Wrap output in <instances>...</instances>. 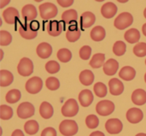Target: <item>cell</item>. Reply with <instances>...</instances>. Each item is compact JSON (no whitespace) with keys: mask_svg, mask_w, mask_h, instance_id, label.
Wrapping results in <instances>:
<instances>
[{"mask_svg":"<svg viewBox=\"0 0 146 136\" xmlns=\"http://www.w3.org/2000/svg\"><path fill=\"white\" fill-rule=\"evenodd\" d=\"M39 29V22L33 21L30 23L21 24L19 27V33L25 39H33L37 37L38 30Z\"/></svg>","mask_w":146,"mask_h":136,"instance_id":"cell-1","label":"cell"},{"mask_svg":"<svg viewBox=\"0 0 146 136\" xmlns=\"http://www.w3.org/2000/svg\"><path fill=\"white\" fill-rule=\"evenodd\" d=\"M78 125L74 120H64L59 125V131L64 136H73L78 132Z\"/></svg>","mask_w":146,"mask_h":136,"instance_id":"cell-2","label":"cell"},{"mask_svg":"<svg viewBox=\"0 0 146 136\" xmlns=\"http://www.w3.org/2000/svg\"><path fill=\"white\" fill-rule=\"evenodd\" d=\"M58 9L56 6L51 3H44L39 5V13L43 20L54 18L57 15Z\"/></svg>","mask_w":146,"mask_h":136,"instance_id":"cell-3","label":"cell"},{"mask_svg":"<svg viewBox=\"0 0 146 136\" xmlns=\"http://www.w3.org/2000/svg\"><path fill=\"white\" fill-rule=\"evenodd\" d=\"M133 22V15L128 12H123L120 14L116 19L115 20L114 25L116 28L120 30H123L129 26H131Z\"/></svg>","mask_w":146,"mask_h":136,"instance_id":"cell-4","label":"cell"},{"mask_svg":"<svg viewBox=\"0 0 146 136\" xmlns=\"http://www.w3.org/2000/svg\"><path fill=\"white\" fill-rule=\"evenodd\" d=\"M79 112V105L75 99H69L62 107V114L66 117H73Z\"/></svg>","mask_w":146,"mask_h":136,"instance_id":"cell-5","label":"cell"},{"mask_svg":"<svg viewBox=\"0 0 146 136\" xmlns=\"http://www.w3.org/2000/svg\"><path fill=\"white\" fill-rule=\"evenodd\" d=\"M17 71H18L19 75H21V76H29L33 72V62L27 57L21 58L18 63Z\"/></svg>","mask_w":146,"mask_h":136,"instance_id":"cell-6","label":"cell"},{"mask_svg":"<svg viewBox=\"0 0 146 136\" xmlns=\"http://www.w3.org/2000/svg\"><path fill=\"white\" fill-rule=\"evenodd\" d=\"M96 111L98 115L102 117H107L114 112L115 105L112 101H110V100L99 101L96 106Z\"/></svg>","mask_w":146,"mask_h":136,"instance_id":"cell-7","label":"cell"},{"mask_svg":"<svg viewBox=\"0 0 146 136\" xmlns=\"http://www.w3.org/2000/svg\"><path fill=\"white\" fill-rule=\"evenodd\" d=\"M35 113L34 106L29 102L21 103L17 108V116L21 119H27L33 117Z\"/></svg>","mask_w":146,"mask_h":136,"instance_id":"cell-8","label":"cell"},{"mask_svg":"<svg viewBox=\"0 0 146 136\" xmlns=\"http://www.w3.org/2000/svg\"><path fill=\"white\" fill-rule=\"evenodd\" d=\"M43 87V81L41 78L35 76L29 79L26 83V90L31 94H36L41 91Z\"/></svg>","mask_w":146,"mask_h":136,"instance_id":"cell-9","label":"cell"},{"mask_svg":"<svg viewBox=\"0 0 146 136\" xmlns=\"http://www.w3.org/2000/svg\"><path fill=\"white\" fill-rule=\"evenodd\" d=\"M105 129L109 134L111 135H117L122 131L123 124L121 120L117 118H111L109 119L105 123Z\"/></svg>","mask_w":146,"mask_h":136,"instance_id":"cell-10","label":"cell"},{"mask_svg":"<svg viewBox=\"0 0 146 136\" xmlns=\"http://www.w3.org/2000/svg\"><path fill=\"white\" fill-rule=\"evenodd\" d=\"M143 111L139 108H131L127 112V119L129 123L136 124L143 120Z\"/></svg>","mask_w":146,"mask_h":136,"instance_id":"cell-11","label":"cell"},{"mask_svg":"<svg viewBox=\"0 0 146 136\" xmlns=\"http://www.w3.org/2000/svg\"><path fill=\"white\" fill-rule=\"evenodd\" d=\"M37 15H38L37 9L35 6L33 4H27L21 9V16L27 22L28 21H33L34 19H36Z\"/></svg>","mask_w":146,"mask_h":136,"instance_id":"cell-12","label":"cell"},{"mask_svg":"<svg viewBox=\"0 0 146 136\" xmlns=\"http://www.w3.org/2000/svg\"><path fill=\"white\" fill-rule=\"evenodd\" d=\"M3 17L6 21V23L15 24V21L20 17V14L15 8L9 7L3 12Z\"/></svg>","mask_w":146,"mask_h":136,"instance_id":"cell-13","label":"cell"},{"mask_svg":"<svg viewBox=\"0 0 146 136\" xmlns=\"http://www.w3.org/2000/svg\"><path fill=\"white\" fill-rule=\"evenodd\" d=\"M63 30V24L62 21H50L47 25V32L50 36L56 37L62 33Z\"/></svg>","mask_w":146,"mask_h":136,"instance_id":"cell-14","label":"cell"},{"mask_svg":"<svg viewBox=\"0 0 146 136\" xmlns=\"http://www.w3.org/2000/svg\"><path fill=\"white\" fill-rule=\"evenodd\" d=\"M95 21H96V16L92 12H90V11L84 12L80 16L81 28L86 29V28L92 27L95 23Z\"/></svg>","mask_w":146,"mask_h":136,"instance_id":"cell-15","label":"cell"},{"mask_svg":"<svg viewBox=\"0 0 146 136\" xmlns=\"http://www.w3.org/2000/svg\"><path fill=\"white\" fill-rule=\"evenodd\" d=\"M110 92L112 95L118 96L121 95L124 91V85L123 83L116 78H113L109 82Z\"/></svg>","mask_w":146,"mask_h":136,"instance_id":"cell-16","label":"cell"},{"mask_svg":"<svg viewBox=\"0 0 146 136\" xmlns=\"http://www.w3.org/2000/svg\"><path fill=\"white\" fill-rule=\"evenodd\" d=\"M117 9H118L117 6L115 3H113L111 2H108L102 6L101 13L104 17L110 19L115 15V14L117 13Z\"/></svg>","mask_w":146,"mask_h":136,"instance_id":"cell-17","label":"cell"},{"mask_svg":"<svg viewBox=\"0 0 146 136\" xmlns=\"http://www.w3.org/2000/svg\"><path fill=\"white\" fill-rule=\"evenodd\" d=\"M36 51L39 57H41L42 59H46L51 55L52 47L50 44H48L46 42H43L38 45Z\"/></svg>","mask_w":146,"mask_h":136,"instance_id":"cell-18","label":"cell"},{"mask_svg":"<svg viewBox=\"0 0 146 136\" xmlns=\"http://www.w3.org/2000/svg\"><path fill=\"white\" fill-rule=\"evenodd\" d=\"M93 99L94 97H93L92 93L88 89L82 90L79 94V101L83 107L89 106L92 103Z\"/></svg>","mask_w":146,"mask_h":136,"instance_id":"cell-19","label":"cell"},{"mask_svg":"<svg viewBox=\"0 0 146 136\" xmlns=\"http://www.w3.org/2000/svg\"><path fill=\"white\" fill-rule=\"evenodd\" d=\"M119 68V63L114 58L109 59L104 65V72L107 75H114Z\"/></svg>","mask_w":146,"mask_h":136,"instance_id":"cell-20","label":"cell"},{"mask_svg":"<svg viewBox=\"0 0 146 136\" xmlns=\"http://www.w3.org/2000/svg\"><path fill=\"white\" fill-rule=\"evenodd\" d=\"M132 101L137 105H143L146 103V92L143 89H137L132 94Z\"/></svg>","mask_w":146,"mask_h":136,"instance_id":"cell-21","label":"cell"},{"mask_svg":"<svg viewBox=\"0 0 146 136\" xmlns=\"http://www.w3.org/2000/svg\"><path fill=\"white\" fill-rule=\"evenodd\" d=\"M80 31L77 27V24H72L69 26L67 33H66V38L69 42H75L80 38Z\"/></svg>","mask_w":146,"mask_h":136,"instance_id":"cell-22","label":"cell"},{"mask_svg":"<svg viewBox=\"0 0 146 136\" xmlns=\"http://www.w3.org/2000/svg\"><path fill=\"white\" fill-rule=\"evenodd\" d=\"M136 75V71L133 67L130 66H125L123 67L120 73H119V76L123 80V81H130L132 80H133L135 78Z\"/></svg>","mask_w":146,"mask_h":136,"instance_id":"cell-23","label":"cell"},{"mask_svg":"<svg viewBox=\"0 0 146 136\" xmlns=\"http://www.w3.org/2000/svg\"><path fill=\"white\" fill-rule=\"evenodd\" d=\"M39 114L44 119H50L54 114L52 105L48 102H43L39 107Z\"/></svg>","mask_w":146,"mask_h":136,"instance_id":"cell-24","label":"cell"},{"mask_svg":"<svg viewBox=\"0 0 146 136\" xmlns=\"http://www.w3.org/2000/svg\"><path fill=\"white\" fill-rule=\"evenodd\" d=\"M13 81L14 76L11 72L5 69L0 70V86L2 87L9 86L10 84H12Z\"/></svg>","mask_w":146,"mask_h":136,"instance_id":"cell-25","label":"cell"},{"mask_svg":"<svg viewBox=\"0 0 146 136\" xmlns=\"http://www.w3.org/2000/svg\"><path fill=\"white\" fill-rule=\"evenodd\" d=\"M125 39L130 44H135L140 39V33L136 28H131L125 33Z\"/></svg>","mask_w":146,"mask_h":136,"instance_id":"cell-26","label":"cell"},{"mask_svg":"<svg viewBox=\"0 0 146 136\" xmlns=\"http://www.w3.org/2000/svg\"><path fill=\"white\" fill-rule=\"evenodd\" d=\"M80 81L84 86H90L94 81V75L91 70L85 69L80 74Z\"/></svg>","mask_w":146,"mask_h":136,"instance_id":"cell-27","label":"cell"},{"mask_svg":"<svg viewBox=\"0 0 146 136\" xmlns=\"http://www.w3.org/2000/svg\"><path fill=\"white\" fill-rule=\"evenodd\" d=\"M106 35L105 29L101 26H96L92 31H91V38L97 42L102 41Z\"/></svg>","mask_w":146,"mask_h":136,"instance_id":"cell-28","label":"cell"},{"mask_svg":"<svg viewBox=\"0 0 146 136\" xmlns=\"http://www.w3.org/2000/svg\"><path fill=\"white\" fill-rule=\"evenodd\" d=\"M78 18V13L75 9H68L62 13V21H64L65 24L76 22V20Z\"/></svg>","mask_w":146,"mask_h":136,"instance_id":"cell-29","label":"cell"},{"mask_svg":"<svg viewBox=\"0 0 146 136\" xmlns=\"http://www.w3.org/2000/svg\"><path fill=\"white\" fill-rule=\"evenodd\" d=\"M105 55L104 53H97L95 54L90 61V65L93 69H98L104 65Z\"/></svg>","mask_w":146,"mask_h":136,"instance_id":"cell-30","label":"cell"},{"mask_svg":"<svg viewBox=\"0 0 146 136\" xmlns=\"http://www.w3.org/2000/svg\"><path fill=\"white\" fill-rule=\"evenodd\" d=\"M38 129H39L38 123L35 120L27 121L24 125V130L29 135H33L37 134Z\"/></svg>","mask_w":146,"mask_h":136,"instance_id":"cell-31","label":"cell"},{"mask_svg":"<svg viewBox=\"0 0 146 136\" xmlns=\"http://www.w3.org/2000/svg\"><path fill=\"white\" fill-rule=\"evenodd\" d=\"M21 98V93L18 89H12L9 91L5 96L6 101L9 104H15L17 103Z\"/></svg>","mask_w":146,"mask_h":136,"instance_id":"cell-32","label":"cell"},{"mask_svg":"<svg viewBox=\"0 0 146 136\" xmlns=\"http://www.w3.org/2000/svg\"><path fill=\"white\" fill-rule=\"evenodd\" d=\"M57 58L62 63H68L72 58V53L67 48L60 49L57 52Z\"/></svg>","mask_w":146,"mask_h":136,"instance_id":"cell-33","label":"cell"},{"mask_svg":"<svg viewBox=\"0 0 146 136\" xmlns=\"http://www.w3.org/2000/svg\"><path fill=\"white\" fill-rule=\"evenodd\" d=\"M126 50H127V45L123 41H116L114 44L113 52L115 55H116L118 57L123 56L126 52Z\"/></svg>","mask_w":146,"mask_h":136,"instance_id":"cell-34","label":"cell"},{"mask_svg":"<svg viewBox=\"0 0 146 136\" xmlns=\"http://www.w3.org/2000/svg\"><path fill=\"white\" fill-rule=\"evenodd\" d=\"M13 117V110L11 107L2 105L0 106V118L2 120H9Z\"/></svg>","mask_w":146,"mask_h":136,"instance_id":"cell-35","label":"cell"},{"mask_svg":"<svg viewBox=\"0 0 146 136\" xmlns=\"http://www.w3.org/2000/svg\"><path fill=\"white\" fill-rule=\"evenodd\" d=\"M93 89H94V93L95 94L99 97V98H104L107 95V93H108V90H107V87L106 86L102 83V82H98L94 85L93 87Z\"/></svg>","mask_w":146,"mask_h":136,"instance_id":"cell-36","label":"cell"},{"mask_svg":"<svg viewBox=\"0 0 146 136\" xmlns=\"http://www.w3.org/2000/svg\"><path fill=\"white\" fill-rule=\"evenodd\" d=\"M12 41V36L8 31H0V45H9Z\"/></svg>","mask_w":146,"mask_h":136,"instance_id":"cell-37","label":"cell"},{"mask_svg":"<svg viewBox=\"0 0 146 136\" xmlns=\"http://www.w3.org/2000/svg\"><path fill=\"white\" fill-rule=\"evenodd\" d=\"M133 53L139 57H143L146 56V43H138L133 47Z\"/></svg>","mask_w":146,"mask_h":136,"instance_id":"cell-38","label":"cell"},{"mask_svg":"<svg viewBox=\"0 0 146 136\" xmlns=\"http://www.w3.org/2000/svg\"><path fill=\"white\" fill-rule=\"evenodd\" d=\"M86 126L89 129H96L98 126L99 120H98L97 116H95V115H89L86 118Z\"/></svg>","mask_w":146,"mask_h":136,"instance_id":"cell-39","label":"cell"},{"mask_svg":"<svg viewBox=\"0 0 146 136\" xmlns=\"http://www.w3.org/2000/svg\"><path fill=\"white\" fill-rule=\"evenodd\" d=\"M45 85H46V87L50 91L57 90L60 87V82L55 77H49L45 81Z\"/></svg>","mask_w":146,"mask_h":136,"instance_id":"cell-40","label":"cell"},{"mask_svg":"<svg viewBox=\"0 0 146 136\" xmlns=\"http://www.w3.org/2000/svg\"><path fill=\"white\" fill-rule=\"evenodd\" d=\"M45 69L49 74H56L60 70V65L56 61H49L45 64Z\"/></svg>","mask_w":146,"mask_h":136,"instance_id":"cell-41","label":"cell"},{"mask_svg":"<svg viewBox=\"0 0 146 136\" xmlns=\"http://www.w3.org/2000/svg\"><path fill=\"white\" fill-rule=\"evenodd\" d=\"M92 48L89 45H84L80 50V57L82 60H88L91 57Z\"/></svg>","mask_w":146,"mask_h":136,"instance_id":"cell-42","label":"cell"},{"mask_svg":"<svg viewBox=\"0 0 146 136\" xmlns=\"http://www.w3.org/2000/svg\"><path fill=\"white\" fill-rule=\"evenodd\" d=\"M40 136H56V131L55 129H53L51 127H49V128L44 129L42 131Z\"/></svg>","mask_w":146,"mask_h":136,"instance_id":"cell-43","label":"cell"},{"mask_svg":"<svg viewBox=\"0 0 146 136\" xmlns=\"http://www.w3.org/2000/svg\"><path fill=\"white\" fill-rule=\"evenodd\" d=\"M57 3H58V4H60L62 7L67 8V7L71 6V5L74 3V1H73V0H58Z\"/></svg>","mask_w":146,"mask_h":136,"instance_id":"cell-44","label":"cell"},{"mask_svg":"<svg viewBox=\"0 0 146 136\" xmlns=\"http://www.w3.org/2000/svg\"><path fill=\"white\" fill-rule=\"evenodd\" d=\"M11 136H25V135H24V134H23V132H22L21 130H20V129H15V130L12 133Z\"/></svg>","mask_w":146,"mask_h":136,"instance_id":"cell-45","label":"cell"},{"mask_svg":"<svg viewBox=\"0 0 146 136\" xmlns=\"http://www.w3.org/2000/svg\"><path fill=\"white\" fill-rule=\"evenodd\" d=\"M90 136H105V135L101 131H95V132H92Z\"/></svg>","mask_w":146,"mask_h":136,"instance_id":"cell-46","label":"cell"},{"mask_svg":"<svg viewBox=\"0 0 146 136\" xmlns=\"http://www.w3.org/2000/svg\"><path fill=\"white\" fill-rule=\"evenodd\" d=\"M9 3V0H7V1H3V0H1L0 1V9H2V8H3L6 4H8Z\"/></svg>","mask_w":146,"mask_h":136,"instance_id":"cell-47","label":"cell"},{"mask_svg":"<svg viewBox=\"0 0 146 136\" xmlns=\"http://www.w3.org/2000/svg\"><path fill=\"white\" fill-rule=\"evenodd\" d=\"M142 32H143L144 35L146 36V23H145V24H144V26L142 27Z\"/></svg>","mask_w":146,"mask_h":136,"instance_id":"cell-48","label":"cell"},{"mask_svg":"<svg viewBox=\"0 0 146 136\" xmlns=\"http://www.w3.org/2000/svg\"><path fill=\"white\" fill-rule=\"evenodd\" d=\"M136 136H146V134H144V133H139V134H138Z\"/></svg>","mask_w":146,"mask_h":136,"instance_id":"cell-49","label":"cell"},{"mask_svg":"<svg viewBox=\"0 0 146 136\" xmlns=\"http://www.w3.org/2000/svg\"><path fill=\"white\" fill-rule=\"evenodd\" d=\"M0 52H1V59L3 58V50H0Z\"/></svg>","mask_w":146,"mask_h":136,"instance_id":"cell-50","label":"cell"},{"mask_svg":"<svg viewBox=\"0 0 146 136\" xmlns=\"http://www.w3.org/2000/svg\"><path fill=\"white\" fill-rule=\"evenodd\" d=\"M144 15H145V17L146 18V8L145 9V11H144Z\"/></svg>","mask_w":146,"mask_h":136,"instance_id":"cell-51","label":"cell"},{"mask_svg":"<svg viewBox=\"0 0 146 136\" xmlns=\"http://www.w3.org/2000/svg\"><path fill=\"white\" fill-rule=\"evenodd\" d=\"M145 82H146V74L145 75Z\"/></svg>","mask_w":146,"mask_h":136,"instance_id":"cell-52","label":"cell"},{"mask_svg":"<svg viewBox=\"0 0 146 136\" xmlns=\"http://www.w3.org/2000/svg\"><path fill=\"white\" fill-rule=\"evenodd\" d=\"M145 64H146V60H145Z\"/></svg>","mask_w":146,"mask_h":136,"instance_id":"cell-53","label":"cell"}]
</instances>
